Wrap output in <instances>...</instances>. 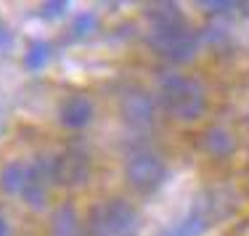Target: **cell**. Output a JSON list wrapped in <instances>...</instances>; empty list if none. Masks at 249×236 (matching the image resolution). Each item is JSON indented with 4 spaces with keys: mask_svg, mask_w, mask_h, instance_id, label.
<instances>
[{
    "mask_svg": "<svg viewBox=\"0 0 249 236\" xmlns=\"http://www.w3.org/2000/svg\"><path fill=\"white\" fill-rule=\"evenodd\" d=\"M149 45L162 58L180 64V61L194 58V53L199 48V40L175 5H157L151 11Z\"/></svg>",
    "mask_w": 249,
    "mask_h": 236,
    "instance_id": "6da1fadb",
    "label": "cell"
},
{
    "mask_svg": "<svg viewBox=\"0 0 249 236\" xmlns=\"http://www.w3.org/2000/svg\"><path fill=\"white\" fill-rule=\"evenodd\" d=\"M157 104L167 111L170 117L180 122H194L204 114L207 109V93L199 80L188 77V74H164L159 82V96Z\"/></svg>",
    "mask_w": 249,
    "mask_h": 236,
    "instance_id": "7a4b0ae2",
    "label": "cell"
},
{
    "mask_svg": "<svg viewBox=\"0 0 249 236\" xmlns=\"http://www.w3.org/2000/svg\"><path fill=\"white\" fill-rule=\"evenodd\" d=\"M135 223V210L124 199H106L88 215L90 236H124Z\"/></svg>",
    "mask_w": 249,
    "mask_h": 236,
    "instance_id": "3957f363",
    "label": "cell"
},
{
    "mask_svg": "<svg viewBox=\"0 0 249 236\" xmlns=\"http://www.w3.org/2000/svg\"><path fill=\"white\" fill-rule=\"evenodd\" d=\"M167 175V164L164 159L151 149H138L127 157L124 162V178L127 183L141 194H151L154 188H159V183Z\"/></svg>",
    "mask_w": 249,
    "mask_h": 236,
    "instance_id": "277c9868",
    "label": "cell"
},
{
    "mask_svg": "<svg viewBox=\"0 0 249 236\" xmlns=\"http://www.w3.org/2000/svg\"><path fill=\"white\" fill-rule=\"evenodd\" d=\"M48 170H51V181L58 186H82L88 178H90V157L88 151L77 149V146H69L61 154L48 159Z\"/></svg>",
    "mask_w": 249,
    "mask_h": 236,
    "instance_id": "5b68a950",
    "label": "cell"
},
{
    "mask_svg": "<svg viewBox=\"0 0 249 236\" xmlns=\"http://www.w3.org/2000/svg\"><path fill=\"white\" fill-rule=\"evenodd\" d=\"M157 98L151 93L141 91V88H130V91L122 93V101H120V109H122V117L127 125L133 127H149L154 125L157 120Z\"/></svg>",
    "mask_w": 249,
    "mask_h": 236,
    "instance_id": "8992f818",
    "label": "cell"
},
{
    "mask_svg": "<svg viewBox=\"0 0 249 236\" xmlns=\"http://www.w3.org/2000/svg\"><path fill=\"white\" fill-rule=\"evenodd\" d=\"M58 120H61V125L72 127V130H80V127L90 125V120H93V101L88 96H69V98H64L61 106H58Z\"/></svg>",
    "mask_w": 249,
    "mask_h": 236,
    "instance_id": "52a82bcc",
    "label": "cell"
},
{
    "mask_svg": "<svg viewBox=\"0 0 249 236\" xmlns=\"http://www.w3.org/2000/svg\"><path fill=\"white\" fill-rule=\"evenodd\" d=\"M51 236H90L88 223L77 215L72 204H61L51 218Z\"/></svg>",
    "mask_w": 249,
    "mask_h": 236,
    "instance_id": "ba28073f",
    "label": "cell"
},
{
    "mask_svg": "<svg viewBox=\"0 0 249 236\" xmlns=\"http://www.w3.org/2000/svg\"><path fill=\"white\" fill-rule=\"evenodd\" d=\"M201 146H204V151H207L210 157L223 159V157H228L231 151L236 149V138H233L228 130H225V127L215 125V127H210V130L201 135Z\"/></svg>",
    "mask_w": 249,
    "mask_h": 236,
    "instance_id": "9c48e42d",
    "label": "cell"
},
{
    "mask_svg": "<svg viewBox=\"0 0 249 236\" xmlns=\"http://www.w3.org/2000/svg\"><path fill=\"white\" fill-rule=\"evenodd\" d=\"M48 61V45H43V43H37V45H32L27 53V64L32 69H37V67H43V64Z\"/></svg>",
    "mask_w": 249,
    "mask_h": 236,
    "instance_id": "30bf717a",
    "label": "cell"
},
{
    "mask_svg": "<svg viewBox=\"0 0 249 236\" xmlns=\"http://www.w3.org/2000/svg\"><path fill=\"white\" fill-rule=\"evenodd\" d=\"M0 236H11V226H8V218H5V212L0 210Z\"/></svg>",
    "mask_w": 249,
    "mask_h": 236,
    "instance_id": "8fae6325",
    "label": "cell"
}]
</instances>
